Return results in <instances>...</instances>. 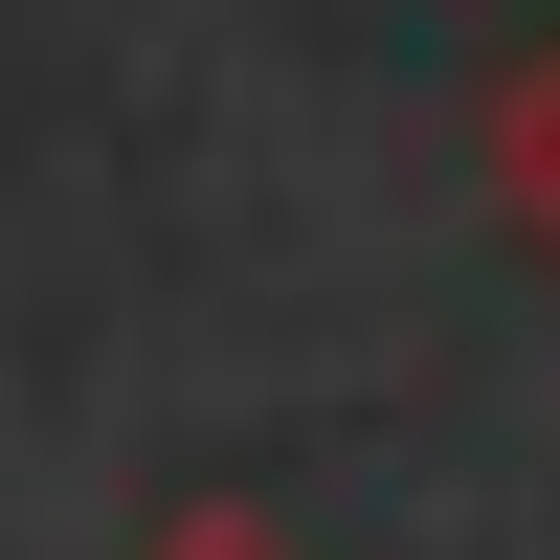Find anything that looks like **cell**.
I'll return each mask as SVG.
<instances>
[{"label": "cell", "mask_w": 560, "mask_h": 560, "mask_svg": "<svg viewBox=\"0 0 560 560\" xmlns=\"http://www.w3.org/2000/svg\"><path fill=\"white\" fill-rule=\"evenodd\" d=\"M471 179H493V224H516V247L560 269V23H538L516 68L471 90Z\"/></svg>", "instance_id": "cell-1"}, {"label": "cell", "mask_w": 560, "mask_h": 560, "mask_svg": "<svg viewBox=\"0 0 560 560\" xmlns=\"http://www.w3.org/2000/svg\"><path fill=\"white\" fill-rule=\"evenodd\" d=\"M135 560H314V538H292V516H247V493H179Z\"/></svg>", "instance_id": "cell-2"}]
</instances>
